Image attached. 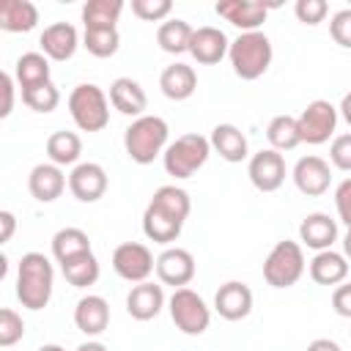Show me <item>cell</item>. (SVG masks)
I'll list each match as a JSON object with an SVG mask.
<instances>
[{
    "mask_svg": "<svg viewBox=\"0 0 351 351\" xmlns=\"http://www.w3.org/2000/svg\"><path fill=\"white\" fill-rule=\"evenodd\" d=\"M55 271L44 252H25L16 266V299L27 310H44L52 299Z\"/></svg>",
    "mask_w": 351,
    "mask_h": 351,
    "instance_id": "1",
    "label": "cell"
},
{
    "mask_svg": "<svg viewBox=\"0 0 351 351\" xmlns=\"http://www.w3.org/2000/svg\"><path fill=\"white\" fill-rule=\"evenodd\" d=\"M167 121L159 115H140L134 118L126 132H123V145L132 162L137 165H151L159 154H165L167 148Z\"/></svg>",
    "mask_w": 351,
    "mask_h": 351,
    "instance_id": "2",
    "label": "cell"
},
{
    "mask_svg": "<svg viewBox=\"0 0 351 351\" xmlns=\"http://www.w3.org/2000/svg\"><path fill=\"white\" fill-rule=\"evenodd\" d=\"M271 41L266 33L255 30V33H241L239 38L230 41V49H228V58H230V66L236 71V77L241 80H258L266 74V69L271 66Z\"/></svg>",
    "mask_w": 351,
    "mask_h": 351,
    "instance_id": "3",
    "label": "cell"
},
{
    "mask_svg": "<svg viewBox=\"0 0 351 351\" xmlns=\"http://www.w3.org/2000/svg\"><path fill=\"white\" fill-rule=\"evenodd\" d=\"M208 154H211L208 137H203L197 132H189V134L176 137V143H170L165 148L162 162H165L167 176H173V178H192L206 165Z\"/></svg>",
    "mask_w": 351,
    "mask_h": 351,
    "instance_id": "4",
    "label": "cell"
},
{
    "mask_svg": "<svg viewBox=\"0 0 351 351\" xmlns=\"http://www.w3.org/2000/svg\"><path fill=\"white\" fill-rule=\"evenodd\" d=\"M69 112H71V121L77 123V129L101 132L110 123L107 93L93 82H82L69 93Z\"/></svg>",
    "mask_w": 351,
    "mask_h": 351,
    "instance_id": "5",
    "label": "cell"
},
{
    "mask_svg": "<svg viewBox=\"0 0 351 351\" xmlns=\"http://www.w3.org/2000/svg\"><path fill=\"white\" fill-rule=\"evenodd\" d=\"M304 274V252L299 241H277L263 261V280L271 288H291Z\"/></svg>",
    "mask_w": 351,
    "mask_h": 351,
    "instance_id": "6",
    "label": "cell"
},
{
    "mask_svg": "<svg viewBox=\"0 0 351 351\" xmlns=\"http://www.w3.org/2000/svg\"><path fill=\"white\" fill-rule=\"evenodd\" d=\"M170 318L173 324L184 332V335H203L211 324V310L203 302L200 293H195L192 288H176L170 296Z\"/></svg>",
    "mask_w": 351,
    "mask_h": 351,
    "instance_id": "7",
    "label": "cell"
},
{
    "mask_svg": "<svg viewBox=\"0 0 351 351\" xmlns=\"http://www.w3.org/2000/svg\"><path fill=\"white\" fill-rule=\"evenodd\" d=\"M296 123H299V137H302V143L321 145V143H326V140L335 134V126H337V107H335L332 101H326V99H315V101H310V104L299 112Z\"/></svg>",
    "mask_w": 351,
    "mask_h": 351,
    "instance_id": "8",
    "label": "cell"
},
{
    "mask_svg": "<svg viewBox=\"0 0 351 351\" xmlns=\"http://www.w3.org/2000/svg\"><path fill=\"white\" fill-rule=\"evenodd\" d=\"M112 269L126 282H145L156 269L151 250L140 241H123L112 250Z\"/></svg>",
    "mask_w": 351,
    "mask_h": 351,
    "instance_id": "9",
    "label": "cell"
},
{
    "mask_svg": "<svg viewBox=\"0 0 351 351\" xmlns=\"http://www.w3.org/2000/svg\"><path fill=\"white\" fill-rule=\"evenodd\" d=\"M247 176L258 192H277L285 181V159L274 148H263L250 156Z\"/></svg>",
    "mask_w": 351,
    "mask_h": 351,
    "instance_id": "10",
    "label": "cell"
},
{
    "mask_svg": "<svg viewBox=\"0 0 351 351\" xmlns=\"http://www.w3.org/2000/svg\"><path fill=\"white\" fill-rule=\"evenodd\" d=\"M156 277L162 285L173 288H186L195 277V258L184 247H167L156 258Z\"/></svg>",
    "mask_w": 351,
    "mask_h": 351,
    "instance_id": "11",
    "label": "cell"
},
{
    "mask_svg": "<svg viewBox=\"0 0 351 351\" xmlns=\"http://www.w3.org/2000/svg\"><path fill=\"white\" fill-rule=\"evenodd\" d=\"M69 189L82 203H96L107 192V173L96 162H80L69 173Z\"/></svg>",
    "mask_w": 351,
    "mask_h": 351,
    "instance_id": "12",
    "label": "cell"
},
{
    "mask_svg": "<svg viewBox=\"0 0 351 351\" xmlns=\"http://www.w3.org/2000/svg\"><path fill=\"white\" fill-rule=\"evenodd\" d=\"M293 184L302 195L307 197H318L329 189L332 184V170H329V162L321 159V156H302L296 165H293Z\"/></svg>",
    "mask_w": 351,
    "mask_h": 351,
    "instance_id": "13",
    "label": "cell"
},
{
    "mask_svg": "<svg viewBox=\"0 0 351 351\" xmlns=\"http://www.w3.org/2000/svg\"><path fill=\"white\" fill-rule=\"evenodd\" d=\"M214 11L228 19L233 27H239L241 33H255L269 14V5L263 3H250V0H219L214 5Z\"/></svg>",
    "mask_w": 351,
    "mask_h": 351,
    "instance_id": "14",
    "label": "cell"
},
{
    "mask_svg": "<svg viewBox=\"0 0 351 351\" xmlns=\"http://www.w3.org/2000/svg\"><path fill=\"white\" fill-rule=\"evenodd\" d=\"M214 310L225 318V321H241L250 315L252 310V291L250 285L230 280L225 285H219V291L214 293Z\"/></svg>",
    "mask_w": 351,
    "mask_h": 351,
    "instance_id": "15",
    "label": "cell"
},
{
    "mask_svg": "<svg viewBox=\"0 0 351 351\" xmlns=\"http://www.w3.org/2000/svg\"><path fill=\"white\" fill-rule=\"evenodd\" d=\"M230 49V41L228 36L219 30V27H211V25H203L192 33V41H189V55L203 63V66H214L219 63Z\"/></svg>",
    "mask_w": 351,
    "mask_h": 351,
    "instance_id": "16",
    "label": "cell"
},
{
    "mask_svg": "<svg viewBox=\"0 0 351 351\" xmlns=\"http://www.w3.org/2000/svg\"><path fill=\"white\" fill-rule=\"evenodd\" d=\"M41 52L49 58V60H69L74 58L77 47H80V36H77V27L69 25V22H52L44 27L41 38Z\"/></svg>",
    "mask_w": 351,
    "mask_h": 351,
    "instance_id": "17",
    "label": "cell"
},
{
    "mask_svg": "<svg viewBox=\"0 0 351 351\" xmlns=\"http://www.w3.org/2000/svg\"><path fill=\"white\" fill-rule=\"evenodd\" d=\"M299 241L315 252L332 250V244L337 241V222L324 211H313L299 225Z\"/></svg>",
    "mask_w": 351,
    "mask_h": 351,
    "instance_id": "18",
    "label": "cell"
},
{
    "mask_svg": "<svg viewBox=\"0 0 351 351\" xmlns=\"http://www.w3.org/2000/svg\"><path fill=\"white\" fill-rule=\"evenodd\" d=\"M74 324L88 337L101 335L110 326V304H107V299L104 296H96V293L82 296L77 302V307H74Z\"/></svg>",
    "mask_w": 351,
    "mask_h": 351,
    "instance_id": "19",
    "label": "cell"
},
{
    "mask_svg": "<svg viewBox=\"0 0 351 351\" xmlns=\"http://www.w3.org/2000/svg\"><path fill=\"white\" fill-rule=\"evenodd\" d=\"M110 104L121 112V115H129V118H140L145 115V107H148V96L143 90V85L132 77H118L112 85H110Z\"/></svg>",
    "mask_w": 351,
    "mask_h": 351,
    "instance_id": "20",
    "label": "cell"
},
{
    "mask_svg": "<svg viewBox=\"0 0 351 351\" xmlns=\"http://www.w3.org/2000/svg\"><path fill=\"white\" fill-rule=\"evenodd\" d=\"M27 189L30 195L38 200V203H52L63 195L66 189V176L58 165L52 162H44V165H36L27 176Z\"/></svg>",
    "mask_w": 351,
    "mask_h": 351,
    "instance_id": "21",
    "label": "cell"
},
{
    "mask_svg": "<svg viewBox=\"0 0 351 351\" xmlns=\"http://www.w3.org/2000/svg\"><path fill=\"white\" fill-rule=\"evenodd\" d=\"M165 307V291L156 282H137L126 296V313L134 321H151Z\"/></svg>",
    "mask_w": 351,
    "mask_h": 351,
    "instance_id": "22",
    "label": "cell"
},
{
    "mask_svg": "<svg viewBox=\"0 0 351 351\" xmlns=\"http://www.w3.org/2000/svg\"><path fill=\"white\" fill-rule=\"evenodd\" d=\"M208 143H211V151H217L225 162H230V165H236V162H244L247 159V137H244V132L239 129V126H233V123H217L214 129H211V137H208Z\"/></svg>",
    "mask_w": 351,
    "mask_h": 351,
    "instance_id": "23",
    "label": "cell"
},
{
    "mask_svg": "<svg viewBox=\"0 0 351 351\" xmlns=\"http://www.w3.org/2000/svg\"><path fill=\"white\" fill-rule=\"evenodd\" d=\"M159 88H162V93L167 99L184 101L197 90V74L186 63H173L159 74Z\"/></svg>",
    "mask_w": 351,
    "mask_h": 351,
    "instance_id": "24",
    "label": "cell"
},
{
    "mask_svg": "<svg viewBox=\"0 0 351 351\" xmlns=\"http://www.w3.org/2000/svg\"><path fill=\"white\" fill-rule=\"evenodd\" d=\"M181 228H184L181 219L165 214V211L156 208L154 203L145 206V211H143V233H145L151 241H156V244H170V241H176V239L181 236Z\"/></svg>",
    "mask_w": 351,
    "mask_h": 351,
    "instance_id": "25",
    "label": "cell"
},
{
    "mask_svg": "<svg viewBox=\"0 0 351 351\" xmlns=\"http://www.w3.org/2000/svg\"><path fill=\"white\" fill-rule=\"evenodd\" d=\"M38 25V8L30 0H0V27L8 33H27Z\"/></svg>",
    "mask_w": 351,
    "mask_h": 351,
    "instance_id": "26",
    "label": "cell"
},
{
    "mask_svg": "<svg viewBox=\"0 0 351 351\" xmlns=\"http://www.w3.org/2000/svg\"><path fill=\"white\" fill-rule=\"evenodd\" d=\"M310 277L318 285H337L348 277V258L335 250L315 252V258L310 261Z\"/></svg>",
    "mask_w": 351,
    "mask_h": 351,
    "instance_id": "27",
    "label": "cell"
},
{
    "mask_svg": "<svg viewBox=\"0 0 351 351\" xmlns=\"http://www.w3.org/2000/svg\"><path fill=\"white\" fill-rule=\"evenodd\" d=\"M14 80L22 90L49 82V58L44 52H25L14 63Z\"/></svg>",
    "mask_w": 351,
    "mask_h": 351,
    "instance_id": "28",
    "label": "cell"
},
{
    "mask_svg": "<svg viewBox=\"0 0 351 351\" xmlns=\"http://www.w3.org/2000/svg\"><path fill=\"white\" fill-rule=\"evenodd\" d=\"M192 33H195V27L186 19H167L156 30V44L170 55H181V52H189Z\"/></svg>",
    "mask_w": 351,
    "mask_h": 351,
    "instance_id": "29",
    "label": "cell"
},
{
    "mask_svg": "<svg viewBox=\"0 0 351 351\" xmlns=\"http://www.w3.org/2000/svg\"><path fill=\"white\" fill-rule=\"evenodd\" d=\"M82 252H90V239L85 230L80 228H60L55 236H52V255L58 263H66Z\"/></svg>",
    "mask_w": 351,
    "mask_h": 351,
    "instance_id": "30",
    "label": "cell"
},
{
    "mask_svg": "<svg viewBox=\"0 0 351 351\" xmlns=\"http://www.w3.org/2000/svg\"><path fill=\"white\" fill-rule=\"evenodd\" d=\"M82 154V140L74 134V132H52L49 140H47V156L52 165L58 167H66V165H74Z\"/></svg>",
    "mask_w": 351,
    "mask_h": 351,
    "instance_id": "31",
    "label": "cell"
},
{
    "mask_svg": "<svg viewBox=\"0 0 351 351\" xmlns=\"http://www.w3.org/2000/svg\"><path fill=\"white\" fill-rule=\"evenodd\" d=\"M266 140H269V145L274 148V151H293L299 143H302V137H299V123H296V118L293 115H274L271 121H269V126H266Z\"/></svg>",
    "mask_w": 351,
    "mask_h": 351,
    "instance_id": "32",
    "label": "cell"
},
{
    "mask_svg": "<svg viewBox=\"0 0 351 351\" xmlns=\"http://www.w3.org/2000/svg\"><path fill=\"white\" fill-rule=\"evenodd\" d=\"M60 271H63V277H66L69 285L88 288V285H93L99 280V261H96V255L90 250V252H82V255L60 263Z\"/></svg>",
    "mask_w": 351,
    "mask_h": 351,
    "instance_id": "33",
    "label": "cell"
},
{
    "mask_svg": "<svg viewBox=\"0 0 351 351\" xmlns=\"http://www.w3.org/2000/svg\"><path fill=\"white\" fill-rule=\"evenodd\" d=\"M151 203H154L156 208H162L165 214L181 219V222H184V219L189 217V211H192V200H189L186 189H181V186H176V184H165V186H159V189L154 192Z\"/></svg>",
    "mask_w": 351,
    "mask_h": 351,
    "instance_id": "34",
    "label": "cell"
},
{
    "mask_svg": "<svg viewBox=\"0 0 351 351\" xmlns=\"http://www.w3.org/2000/svg\"><path fill=\"white\" fill-rule=\"evenodd\" d=\"M123 11V0H88L82 5V22L88 27H115Z\"/></svg>",
    "mask_w": 351,
    "mask_h": 351,
    "instance_id": "35",
    "label": "cell"
},
{
    "mask_svg": "<svg viewBox=\"0 0 351 351\" xmlns=\"http://www.w3.org/2000/svg\"><path fill=\"white\" fill-rule=\"evenodd\" d=\"M82 47L93 58H112L121 47V36L115 27H88L82 36Z\"/></svg>",
    "mask_w": 351,
    "mask_h": 351,
    "instance_id": "36",
    "label": "cell"
},
{
    "mask_svg": "<svg viewBox=\"0 0 351 351\" xmlns=\"http://www.w3.org/2000/svg\"><path fill=\"white\" fill-rule=\"evenodd\" d=\"M22 101L36 110V112H52L58 104H60V90L55 88V82H44V85H36V88H27L22 90Z\"/></svg>",
    "mask_w": 351,
    "mask_h": 351,
    "instance_id": "37",
    "label": "cell"
},
{
    "mask_svg": "<svg viewBox=\"0 0 351 351\" xmlns=\"http://www.w3.org/2000/svg\"><path fill=\"white\" fill-rule=\"evenodd\" d=\"M22 335H25V321H22V315H19L16 310H11V307H3V310H0V346L8 348V346H14V343H19Z\"/></svg>",
    "mask_w": 351,
    "mask_h": 351,
    "instance_id": "38",
    "label": "cell"
},
{
    "mask_svg": "<svg viewBox=\"0 0 351 351\" xmlns=\"http://www.w3.org/2000/svg\"><path fill=\"white\" fill-rule=\"evenodd\" d=\"M173 11L170 0H132V14L145 22H159Z\"/></svg>",
    "mask_w": 351,
    "mask_h": 351,
    "instance_id": "39",
    "label": "cell"
},
{
    "mask_svg": "<svg viewBox=\"0 0 351 351\" xmlns=\"http://www.w3.org/2000/svg\"><path fill=\"white\" fill-rule=\"evenodd\" d=\"M293 14H296V19L302 25H310L313 27V25L324 22V16L329 14V5H326V0H296Z\"/></svg>",
    "mask_w": 351,
    "mask_h": 351,
    "instance_id": "40",
    "label": "cell"
},
{
    "mask_svg": "<svg viewBox=\"0 0 351 351\" xmlns=\"http://www.w3.org/2000/svg\"><path fill=\"white\" fill-rule=\"evenodd\" d=\"M329 33H332L335 44L351 49V8H343V11H337V14L332 16V22H329Z\"/></svg>",
    "mask_w": 351,
    "mask_h": 351,
    "instance_id": "41",
    "label": "cell"
},
{
    "mask_svg": "<svg viewBox=\"0 0 351 351\" xmlns=\"http://www.w3.org/2000/svg\"><path fill=\"white\" fill-rule=\"evenodd\" d=\"M329 159L337 170H346L351 173V134H340L332 140V148H329Z\"/></svg>",
    "mask_w": 351,
    "mask_h": 351,
    "instance_id": "42",
    "label": "cell"
},
{
    "mask_svg": "<svg viewBox=\"0 0 351 351\" xmlns=\"http://www.w3.org/2000/svg\"><path fill=\"white\" fill-rule=\"evenodd\" d=\"M335 206H337V217L351 228V178L340 181V186L335 189Z\"/></svg>",
    "mask_w": 351,
    "mask_h": 351,
    "instance_id": "43",
    "label": "cell"
},
{
    "mask_svg": "<svg viewBox=\"0 0 351 351\" xmlns=\"http://www.w3.org/2000/svg\"><path fill=\"white\" fill-rule=\"evenodd\" d=\"M332 307H335L337 315L351 318V282H343V285L335 288V293H332Z\"/></svg>",
    "mask_w": 351,
    "mask_h": 351,
    "instance_id": "44",
    "label": "cell"
},
{
    "mask_svg": "<svg viewBox=\"0 0 351 351\" xmlns=\"http://www.w3.org/2000/svg\"><path fill=\"white\" fill-rule=\"evenodd\" d=\"M0 88H3V107H0V118H8L14 110V77L8 71L0 74Z\"/></svg>",
    "mask_w": 351,
    "mask_h": 351,
    "instance_id": "45",
    "label": "cell"
},
{
    "mask_svg": "<svg viewBox=\"0 0 351 351\" xmlns=\"http://www.w3.org/2000/svg\"><path fill=\"white\" fill-rule=\"evenodd\" d=\"M14 228H16V217L11 214V211H0V244H5V241H11V236H14Z\"/></svg>",
    "mask_w": 351,
    "mask_h": 351,
    "instance_id": "46",
    "label": "cell"
},
{
    "mask_svg": "<svg viewBox=\"0 0 351 351\" xmlns=\"http://www.w3.org/2000/svg\"><path fill=\"white\" fill-rule=\"evenodd\" d=\"M307 351H340V346L335 340H329V337H318V340H313L307 346Z\"/></svg>",
    "mask_w": 351,
    "mask_h": 351,
    "instance_id": "47",
    "label": "cell"
},
{
    "mask_svg": "<svg viewBox=\"0 0 351 351\" xmlns=\"http://www.w3.org/2000/svg\"><path fill=\"white\" fill-rule=\"evenodd\" d=\"M337 112H340V115H343V121L351 126V93H346V96H343V101H340Z\"/></svg>",
    "mask_w": 351,
    "mask_h": 351,
    "instance_id": "48",
    "label": "cell"
},
{
    "mask_svg": "<svg viewBox=\"0 0 351 351\" xmlns=\"http://www.w3.org/2000/svg\"><path fill=\"white\" fill-rule=\"evenodd\" d=\"M77 351H107V346H104V343H99V340H88V343L77 346Z\"/></svg>",
    "mask_w": 351,
    "mask_h": 351,
    "instance_id": "49",
    "label": "cell"
},
{
    "mask_svg": "<svg viewBox=\"0 0 351 351\" xmlns=\"http://www.w3.org/2000/svg\"><path fill=\"white\" fill-rule=\"evenodd\" d=\"M343 252H346V258L351 261V228H348L346 236H343Z\"/></svg>",
    "mask_w": 351,
    "mask_h": 351,
    "instance_id": "50",
    "label": "cell"
},
{
    "mask_svg": "<svg viewBox=\"0 0 351 351\" xmlns=\"http://www.w3.org/2000/svg\"><path fill=\"white\" fill-rule=\"evenodd\" d=\"M36 351H66L63 346H58V343H44V346H38Z\"/></svg>",
    "mask_w": 351,
    "mask_h": 351,
    "instance_id": "51",
    "label": "cell"
}]
</instances>
